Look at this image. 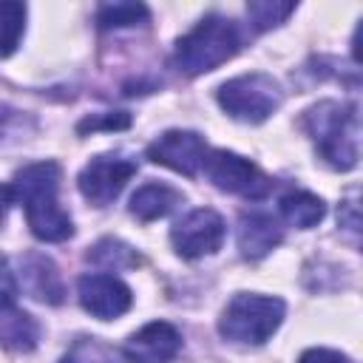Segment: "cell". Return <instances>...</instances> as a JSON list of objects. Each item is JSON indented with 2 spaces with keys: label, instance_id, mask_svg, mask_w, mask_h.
<instances>
[{
  "label": "cell",
  "instance_id": "obj_1",
  "mask_svg": "<svg viewBox=\"0 0 363 363\" xmlns=\"http://www.w3.org/2000/svg\"><path fill=\"white\" fill-rule=\"evenodd\" d=\"M60 190V164L57 162H34L14 173L11 196L23 204L26 221L34 238L40 241H65L74 235L71 216L57 201Z\"/></svg>",
  "mask_w": 363,
  "mask_h": 363
},
{
  "label": "cell",
  "instance_id": "obj_2",
  "mask_svg": "<svg viewBox=\"0 0 363 363\" xmlns=\"http://www.w3.org/2000/svg\"><path fill=\"white\" fill-rule=\"evenodd\" d=\"M303 128L315 139L320 159L335 170H352L357 164L360 119L357 108L335 99H323L303 111Z\"/></svg>",
  "mask_w": 363,
  "mask_h": 363
},
{
  "label": "cell",
  "instance_id": "obj_3",
  "mask_svg": "<svg viewBox=\"0 0 363 363\" xmlns=\"http://www.w3.org/2000/svg\"><path fill=\"white\" fill-rule=\"evenodd\" d=\"M238 45H241L238 26L230 17L213 11V14H204L187 34L179 37L173 62L187 77L207 74V71L224 65L227 60H233Z\"/></svg>",
  "mask_w": 363,
  "mask_h": 363
},
{
  "label": "cell",
  "instance_id": "obj_4",
  "mask_svg": "<svg viewBox=\"0 0 363 363\" xmlns=\"http://www.w3.org/2000/svg\"><path fill=\"white\" fill-rule=\"evenodd\" d=\"M284 301L275 295H255V292H238L218 318V332L230 343L241 346H261L267 343L281 320H284Z\"/></svg>",
  "mask_w": 363,
  "mask_h": 363
},
{
  "label": "cell",
  "instance_id": "obj_5",
  "mask_svg": "<svg viewBox=\"0 0 363 363\" xmlns=\"http://www.w3.org/2000/svg\"><path fill=\"white\" fill-rule=\"evenodd\" d=\"M281 99V85L264 71L233 77L218 88V105L227 111V116L250 125H258L269 113H275Z\"/></svg>",
  "mask_w": 363,
  "mask_h": 363
},
{
  "label": "cell",
  "instance_id": "obj_6",
  "mask_svg": "<svg viewBox=\"0 0 363 363\" xmlns=\"http://www.w3.org/2000/svg\"><path fill=\"white\" fill-rule=\"evenodd\" d=\"M204 176L224 193H235L241 199H264L272 190L269 176L252 164L250 159L233 153V150H210L204 159Z\"/></svg>",
  "mask_w": 363,
  "mask_h": 363
},
{
  "label": "cell",
  "instance_id": "obj_7",
  "mask_svg": "<svg viewBox=\"0 0 363 363\" xmlns=\"http://www.w3.org/2000/svg\"><path fill=\"white\" fill-rule=\"evenodd\" d=\"M133 173H136V162L130 156H125V153H99L79 170L77 184H79V193L94 207H105L122 193V187L130 182Z\"/></svg>",
  "mask_w": 363,
  "mask_h": 363
},
{
  "label": "cell",
  "instance_id": "obj_8",
  "mask_svg": "<svg viewBox=\"0 0 363 363\" xmlns=\"http://www.w3.org/2000/svg\"><path fill=\"white\" fill-rule=\"evenodd\" d=\"M224 235H227V224L224 218L210 210V207H199V210H190L182 221L173 224L170 230V241L176 247V252L182 258H204V255H213L221 250L224 244Z\"/></svg>",
  "mask_w": 363,
  "mask_h": 363
},
{
  "label": "cell",
  "instance_id": "obj_9",
  "mask_svg": "<svg viewBox=\"0 0 363 363\" xmlns=\"http://www.w3.org/2000/svg\"><path fill=\"white\" fill-rule=\"evenodd\" d=\"M207 142L196 130H164L147 145V159L182 176H199L207 159Z\"/></svg>",
  "mask_w": 363,
  "mask_h": 363
},
{
  "label": "cell",
  "instance_id": "obj_10",
  "mask_svg": "<svg viewBox=\"0 0 363 363\" xmlns=\"http://www.w3.org/2000/svg\"><path fill=\"white\" fill-rule=\"evenodd\" d=\"M77 295L79 303L88 315L99 318V320H113L119 315H125L133 306V292L130 286L108 272H88L77 281Z\"/></svg>",
  "mask_w": 363,
  "mask_h": 363
},
{
  "label": "cell",
  "instance_id": "obj_11",
  "mask_svg": "<svg viewBox=\"0 0 363 363\" xmlns=\"http://www.w3.org/2000/svg\"><path fill=\"white\" fill-rule=\"evenodd\" d=\"M179 349H182L179 329L167 320H150L125 340L122 354L130 363H170L179 354Z\"/></svg>",
  "mask_w": 363,
  "mask_h": 363
},
{
  "label": "cell",
  "instance_id": "obj_12",
  "mask_svg": "<svg viewBox=\"0 0 363 363\" xmlns=\"http://www.w3.org/2000/svg\"><path fill=\"white\" fill-rule=\"evenodd\" d=\"M20 272H23V289L43 301V303H62V295H65V286H62V278L54 267L51 258L40 255V252H28L20 258Z\"/></svg>",
  "mask_w": 363,
  "mask_h": 363
},
{
  "label": "cell",
  "instance_id": "obj_13",
  "mask_svg": "<svg viewBox=\"0 0 363 363\" xmlns=\"http://www.w3.org/2000/svg\"><path fill=\"white\" fill-rule=\"evenodd\" d=\"M284 238L281 224L267 213H250L238 221V250L244 258H264Z\"/></svg>",
  "mask_w": 363,
  "mask_h": 363
},
{
  "label": "cell",
  "instance_id": "obj_14",
  "mask_svg": "<svg viewBox=\"0 0 363 363\" xmlns=\"http://www.w3.org/2000/svg\"><path fill=\"white\" fill-rule=\"evenodd\" d=\"M182 199L184 196L176 187L162 182H147L136 187V193L130 196V216H136L139 221H156V218H164L170 210H176Z\"/></svg>",
  "mask_w": 363,
  "mask_h": 363
},
{
  "label": "cell",
  "instance_id": "obj_15",
  "mask_svg": "<svg viewBox=\"0 0 363 363\" xmlns=\"http://www.w3.org/2000/svg\"><path fill=\"white\" fill-rule=\"evenodd\" d=\"M37 337H40V329L34 318L23 312L17 301L0 303V346L11 352H31L37 346Z\"/></svg>",
  "mask_w": 363,
  "mask_h": 363
},
{
  "label": "cell",
  "instance_id": "obj_16",
  "mask_svg": "<svg viewBox=\"0 0 363 363\" xmlns=\"http://www.w3.org/2000/svg\"><path fill=\"white\" fill-rule=\"evenodd\" d=\"M278 210L284 216L286 224L298 227V230H309L315 224H320V218L326 216V204L320 196L309 193V190H292L286 196H281Z\"/></svg>",
  "mask_w": 363,
  "mask_h": 363
},
{
  "label": "cell",
  "instance_id": "obj_17",
  "mask_svg": "<svg viewBox=\"0 0 363 363\" xmlns=\"http://www.w3.org/2000/svg\"><path fill=\"white\" fill-rule=\"evenodd\" d=\"M88 261H94L102 269H130L139 264V255L133 247H128L119 238H99L91 250H88Z\"/></svg>",
  "mask_w": 363,
  "mask_h": 363
},
{
  "label": "cell",
  "instance_id": "obj_18",
  "mask_svg": "<svg viewBox=\"0 0 363 363\" xmlns=\"http://www.w3.org/2000/svg\"><path fill=\"white\" fill-rule=\"evenodd\" d=\"M26 31V6L14 0L0 3V57H11Z\"/></svg>",
  "mask_w": 363,
  "mask_h": 363
},
{
  "label": "cell",
  "instance_id": "obj_19",
  "mask_svg": "<svg viewBox=\"0 0 363 363\" xmlns=\"http://www.w3.org/2000/svg\"><path fill=\"white\" fill-rule=\"evenodd\" d=\"M147 20L150 11L142 3H102L96 9V23L102 28H128V26H142Z\"/></svg>",
  "mask_w": 363,
  "mask_h": 363
},
{
  "label": "cell",
  "instance_id": "obj_20",
  "mask_svg": "<svg viewBox=\"0 0 363 363\" xmlns=\"http://www.w3.org/2000/svg\"><path fill=\"white\" fill-rule=\"evenodd\" d=\"M295 11V3H278V0H252L247 3V17L255 31H267L281 26Z\"/></svg>",
  "mask_w": 363,
  "mask_h": 363
},
{
  "label": "cell",
  "instance_id": "obj_21",
  "mask_svg": "<svg viewBox=\"0 0 363 363\" xmlns=\"http://www.w3.org/2000/svg\"><path fill=\"white\" fill-rule=\"evenodd\" d=\"M130 125V116L125 111H111V113H94L77 125L79 133H94V130H125Z\"/></svg>",
  "mask_w": 363,
  "mask_h": 363
},
{
  "label": "cell",
  "instance_id": "obj_22",
  "mask_svg": "<svg viewBox=\"0 0 363 363\" xmlns=\"http://www.w3.org/2000/svg\"><path fill=\"white\" fill-rule=\"evenodd\" d=\"M17 301V278L9 267V258L0 252V303Z\"/></svg>",
  "mask_w": 363,
  "mask_h": 363
},
{
  "label": "cell",
  "instance_id": "obj_23",
  "mask_svg": "<svg viewBox=\"0 0 363 363\" xmlns=\"http://www.w3.org/2000/svg\"><path fill=\"white\" fill-rule=\"evenodd\" d=\"M298 363H349V357L335 352V349H323L320 346V349H306Z\"/></svg>",
  "mask_w": 363,
  "mask_h": 363
},
{
  "label": "cell",
  "instance_id": "obj_24",
  "mask_svg": "<svg viewBox=\"0 0 363 363\" xmlns=\"http://www.w3.org/2000/svg\"><path fill=\"white\" fill-rule=\"evenodd\" d=\"M340 207L346 210V216H337V218H340V224H343V227H349V230H357V227H360V218H357V201H354V190H352V199H349V201H343Z\"/></svg>",
  "mask_w": 363,
  "mask_h": 363
},
{
  "label": "cell",
  "instance_id": "obj_25",
  "mask_svg": "<svg viewBox=\"0 0 363 363\" xmlns=\"http://www.w3.org/2000/svg\"><path fill=\"white\" fill-rule=\"evenodd\" d=\"M17 119V111H11V108H6V105H0V139L9 133V125Z\"/></svg>",
  "mask_w": 363,
  "mask_h": 363
},
{
  "label": "cell",
  "instance_id": "obj_26",
  "mask_svg": "<svg viewBox=\"0 0 363 363\" xmlns=\"http://www.w3.org/2000/svg\"><path fill=\"white\" fill-rule=\"evenodd\" d=\"M11 187H6V184H0V224H3V218H6V210H9V204H11Z\"/></svg>",
  "mask_w": 363,
  "mask_h": 363
}]
</instances>
